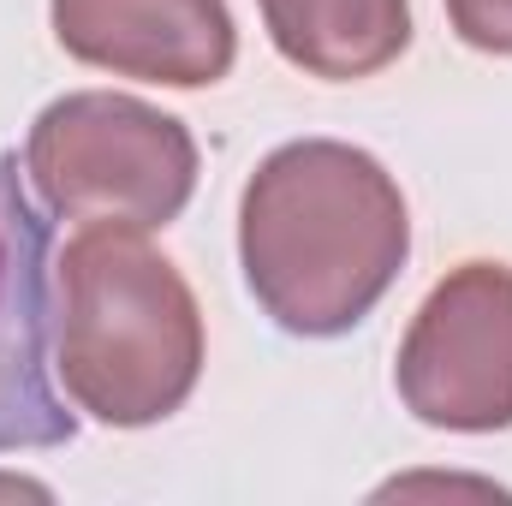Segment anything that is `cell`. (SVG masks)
<instances>
[{
	"label": "cell",
	"instance_id": "cell-5",
	"mask_svg": "<svg viewBox=\"0 0 512 506\" xmlns=\"http://www.w3.org/2000/svg\"><path fill=\"white\" fill-rule=\"evenodd\" d=\"M54 376V239L18 185V155H0V453L78 435Z\"/></svg>",
	"mask_w": 512,
	"mask_h": 506
},
{
	"label": "cell",
	"instance_id": "cell-1",
	"mask_svg": "<svg viewBox=\"0 0 512 506\" xmlns=\"http://www.w3.org/2000/svg\"><path fill=\"white\" fill-rule=\"evenodd\" d=\"M411 251L405 197L370 149L304 137L274 149L239 203V256L256 304L304 340L358 328Z\"/></svg>",
	"mask_w": 512,
	"mask_h": 506
},
{
	"label": "cell",
	"instance_id": "cell-7",
	"mask_svg": "<svg viewBox=\"0 0 512 506\" xmlns=\"http://www.w3.org/2000/svg\"><path fill=\"white\" fill-rule=\"evenodd\" d=\"M274 48L310 78H370L393 66L411 42L405 0H256Z\"/></svg>",
	"mask_w": 512,
	"mask_h": 506
},
{
	"label": "cell",
	"instance_id": "cell-6",
	"mask_svg": "<svg viewBox=\"0 0 512 506\" xmlns=\"http://www.w3.org/2000/svg\"><path fill=\"white\" fill-rule=\"evenodd\" d=\"M54 36L84 66L167 90L221 84L239 54L227 0H54Z\"/></svg>",
	"mask_w": 512,
	"mask_h": 506
},
{
	"label": "cell",
	"instance_id": "cell-8",
	"mask_svg": "<svg viewBox=\"0 0 512 506\" xmlns=\"http://www.w3.org/2000/svg\"><path fill=\"white\" fill-rule=\"evenodd\" d=\"M447 18L471 48L512 54V0H447Z\"/></svg>",
	"mask_w": 512,
	"mask_h": 506
},
{
	"label": "cell",
	"instance_id": "cell-2",
	"mask_svg": "<svg viewBox=\"0 0 512 506\" xmlns=\"http://www.w3.org/2000/svg\"><path fill=\"white\" fill-rule=\"evenodd\" d=\"M54 346L78 411L108 429H149L203 376V310L131 227H90L54 262Z\"/></svg>",
	"mask_w": 512,
	"mask_h": 506
},
{
	"label": "cell",
	"instance_id": "cell-3",
	"mask_svg": "<svg viewBox=\"0 0 512 506\" xmlns=\"http://www.w3.org/2000/svg\"><path fill=\"white\" fill-rule=\"evenodd\" d=\"M24 173L36 179L42 203L66 221L90 227H167L197 191V143L185 120L114 96L78 90L36 114L24 143Z\"/></svg>",
	"mask_w": 512,
	"mask_h": 506
},
{
	"label": "cell",
	"instance_id": "cell-4",
	"mask_svg": "<svg viewBox=\"0 0 512 506\" xmlns=\"http://www.w3.org/2000/svg\"><path fill=\"white\" fill-rule=\"evenodd\" d=\"M393 387L429 429H512V268L465 262L417 310Z\"/></svg>",
	"mask_w": 512,
	"mask_h": 506
}]
</instances>
